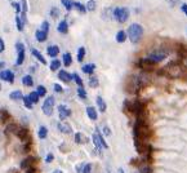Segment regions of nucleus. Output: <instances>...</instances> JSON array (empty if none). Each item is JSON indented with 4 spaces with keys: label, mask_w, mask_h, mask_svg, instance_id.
Masks as SVG:
<instances>
[{
    "label": "nucleus",
    "mask_w": 187,
    "mask_h": 173,
    "mask_svg": "<svg viewBox=\"0 0 187 173\" xmlns=\"http://www.w3.org/2000/svg\"><path fill=\"white\" fill-rule=\"evenodd\" d=\"M148 76L146 75H132L128 79V84H126V89L130 93H137L144 84H147Z\"/></svg>",
    "instance_id": "f257e3e1"
},
{
    "label": "nucleus",
    "mask_w": 187,
    "mask_h": 173,
    "mask_svg": "<svg viewBox=\"0 0 187 173\" xmlns=\"http://www.w3.org/2000/svg\"><path fill=\"white\" fill-rule=\"evenodd\" d=\"M143 36V27L139 23H132L128 29V38L133 44H137L141 41Z\"/></svg>",
    "instance_id": "f03ea898"
},
{
    "label": "nucleus",
    "mask_w": 187,
    "mask_h": 173,
    "mask_svg": "<svg viewBox=\"0 0 187 173\" xmlns=\"http://www.w3.org/2000/svg\"><path fill=\"white\" fill-rule=\"evenodd\" d=\"M164 72L171 77H180V76H182V68L178 63L171 62L164 67Z\"/></svg>",
    "instance_id": "7ed1b4c3"
},
{
    "label": "nucleus",
    "mask_w": 187,
    "mask_h": 173,
    "mask_svg": "<svg viewBox=\"0 0 187 173\" xmlns=\"http://www.w3.org/2000/svg\"><path fill=\"white\" fill-rule=\"evenodd\" d=\"M166 56H168V52L166 50H161V49H156V50H154V52H151V53L146 57L148 61H151L154 65H156V63H159V62H161V61H164V59L166 58Z\"/></svg>",
    "instance_id": "20e7f679"
},
{
    "label": "nucleus",
    "mask_w": 187,
    "mask_h": 173,
    "mask_svg": "<svg viewBox=\"0 0 187 173\" xmlns=\"http://www.w3.org/2000/svg\"><path fill=\"white\" fill-rule=\"evenodd\" d=\"M114 18L120 23L126 22L129 18V9L128 8H114Z\"/></svg>",
    "instance_id": "39448f33"
},
{
    "label": "nucleus",
    "mask_w": 187,
    "mask_h": 173,
    "mask_svg": "<svg viewBox=\"0 0 187 173\" xmlns=\"http://www.w3.org/2000/svg\"><path fill=\"white\" fill-rule=\"evenodd\" d=\"M54 103H56L54 97H52V96L47 97V100H45L44 103H43V106H41V110H43V114H44V115L50 116V115L53 114V111H54Z\"/></svg>",
    "instance_id": "423d86ee"
},
{
    "label": "nucleus",
    "mask_w": 187,
    "mask_h": 173,
    "mask_svg": "<svg viewBox=\"0 0 187 173\" xmlns=\"http://www.w3.org/2000/svg\"><path fill=\"white\" fill-rule=\"evenodd\" d=\"M17 137L20 138V140L25 143H29L31 142V134H30V131L27 128H25V127H20L18 129V132H17Z\"/></svg>",
    "instance_id": "0eeeda50"
},
{
    "label": "nucleus",
    "mask_w": 187,
    "mask_h": 173,
    "mask_svg": "<svg viewBox=\"0 0 187 173\" xmlns=\"http://www.w3.org/2000/svg\"><path fill=\"white\" fill-rule=\"evenodd\" d=\"M58 114H59V120H62V122H63L65 119H67L71 115V110L67 106H65V105H59L58 106Z\"/></svg>",
    "instance_id": "6e6552de"
},
{
    "label": "nucleus",
    "mask_w": 187,
    "mask_h": 173,
    "mask_svg": "<svg viewBox=\"0 0 187 173\" xmlns=\"http://www.w3.org/2000/svg\"><path fill=\"white\" fill-rule=\"evenodd\" d=\"M36 160H38V159H36L35 157H29V158H26V159H23L22 163H21V168H22L23 171H27V169H30V168L34 167V164H35Z\"/></svg>",
    "instance_id": "1a4fd4ad"
},
{
    "label": "nucleus",
    "mask_w": 187,
    "mask_h": 173,
    "mask_svg": "<svg viewBox=\"0 0 187 173\" xmlns=\"http://www.w3.org/2000/svg\"><path fill=\"white\" fill-rule=\"evenodd\" d=\"M57 127H58V129H59V131H61L63 134H71V133H72L71 125H70L69 123H66V122H59V123L57 124Z\"/></svg>",
    "instance_id": "9d476101"
},
{
    "label": "nucleus",
    "mask_w": 187,
    "mask_h": 173,
    "mask_svg": "<svg viewBox=\"0 0 187 173\" xmlns=\"http://www.w3.org/2000/svg\"><path fill=\"white\" fill-rule=\"evenodd\" d=\"M0 79L7 80L8 83H13L14 82V74L11 70H3L0 72Z\"/></svg>",
    "instance_id": "9b49d317"
},
{
    "label": "nucleus",
    "mask_w": 187,
    "mask_h": 173,
    "mask_svg": "<svg viewBox=\"0 0 187 173\" xmlns=\"http://www.w3.org/2000/svg\"><path fill=\"white\" fill-rule=\"evenodd\" d=\"M20 127H21V125L16 124V123L8 124V125L5 127V134H14V136H17V132H18Z\"/></svg>",
    "instance_id": "f8f14e48"
},
{
    "label": "nucleus",
    "mask_w": 187,
    "mask_h": 173,
    "mask_svg": "<svg viewBox=\"0 0 187 173\" xmlns=\"http://www.w3.org/2000/svg\"><path fill=\"white\" fill-rule=\"evenodd\" d=\"M58 77L61 79L63 83H70L71 80H72V75L71 74H69L66 70H61L58 72Z\"/></svg>",
    "instance_id": "ddd939ff"
},
{
    "label": "nucleus",
    "mask_w": 187,
    "mask_h": 173,
    "mask_svg": "<svg viewBox=\"0 0 187 173\" xmlns=\"http://www.w3.org/2000/svg\"><path fill=\"white\" fill-rule=\"evenodd\" d=\"M57 30L61 32V34H67L69 32V23H67V21L66 20H63V21H61L58 23V27H57Z\"/></svg>",
    "instance_id": "4468645a"
},
{
    "label": "nucleus",
    "mask_w": 187,
    "mask_h": 173,
    "mask_svg": "<svg viewBox=\"0 0 187 173\" xmlns=\"http://www.w3.org/2000/svg\"><path fill=\"white\" fill-rule=\"evenodd\" d=\"M87 115H88V118H89L90 120H97V118H98L97 110H96L94 107H93V106L87 107Z\"/></svg>",
    "instance_id": "2eb2a0df"
},
{
    "label": "nucleus",
    "mask_w": 187,
    "mask_h": 173,
    "mask_svg": "<svg viewBox=\"0 0 187 173\" xmlns=\"http://www.w3.org/2000/svg\"><path fill=\"white\" fill-rule=\"evenodd\" d=\"M81 70H83V72H85L88 75H92L93 72H94V70H96V65L94 63H87V65H84L81 67Z\"/></svg>",
    "instance_id": "dca6fc26"
},
{
    "label": "nucleus",
    "mask_w": 187,
    "mask_h": 173,
    "mask_svg": "<svg viewBox=\"0 0 187 173\" xmlns=\"http://www.w3.org/2000/svg\"><path fill=\"white\" fill-rule=\"evenodd\" d=\"M75 142H76V143H79V145H84V143H87V142H88V138L84 136L83 133L78 132V133H75Z\"/></svg>",
    "instance_id": "f3484780"
},
{
    "label": "nucleus",
    "mask_w": 187,
    "mask_h": 173,
    "mask_svg": "<svg viewBox=\"0 0 187 173\" xmlns=\"http://www.w3.org/2000/svg\"><path fill=\"white\" fill-rule=\"evenodd\" d=\"M96 102H97L98 110H99L101 112H105V111H106V109H107V105H106V102H105V100L102 98L101 96H98V97H97V100H96Z\"/></svg>",
    "instance_id": "a211bd4d"
},
{
    "label": "nucleus",
    "mask_w": 187,
    "mask_h": 173,
    "mask_svg": "<svg viewBox=\"0 0 187 173\" xmlns=\"http://www.w3.org/2000/svg\"><path fill=\"white\" fill-rule=\"evenodd\" d=\"M112 17H114V8H106L102 12V18L103 20H111Z\"/></svg>",
    "instance_id": "6ab92c4d"
},
{
    "label": "nucleus",
    "mask_w": 187,
    "mask_h": 173,
    "mask_svg": "<svg viewBox=\"0 0 187 173\" xmlns=\"http://www.w3.org/2000/svg\"><path fill=\"white\" fill-rule=\"evenodd\" d=\"M47 53H48V56H50V57H57V54L59 53V48H58L57 45H50V47H48V49H47Z\"/></svg>",
    "instance_id": "aec40b11"
},
{
    "label": "nucleus",
    "mask_w": 187,
    "mask_h": 173,
    "mask_svg": "<svg viewBox=\"0 0 187 173\" xmlns=\"http://www.w3.org/2000/svg\"><path fill=\"white\" fill-rule=\"evenodd\" d=\"M31 53H32V56H34V57H36V59H39V61H40L41 63H43V65H47V59L44 58V56L41 54L39 50L32 49V50H31Z\"/></svg>",
    "instance_id": "412c9836"
},
{
    "label": "nucleus",
    "mask_w": 187,
    "mask_h": 173,
    "mask_svg": "<svg viewBox=\"0 0 187 173\" xmlns=\"http://www.w3.org/2000/svg\"><path fill=\"white\" fill-rule=\"evenodd\" d=\"M47 36H48V34L44 32V31H41V30H38V31L35 32V38H36V40L40 41V43L45 41V40H47Z\"/></svg>",
    "instance_id": "4be33fe9"
},
{
    "label": "nucleus",
    "mask_w": 187,
    "mask_h": 173,
    "mask_svg": "<svg viewBox=\"0 0 187 173\" xmlns=\"http://www.w3.org/2000/svg\"><path fill=\"white\" fill-rule=\"evenodd\" d=\"M38 137L40 138V140H45V138L48 137V129H47V127L41 125V127L39 128V131H38Z\"/></svg>",
    "instance_id": "5701e85b"
},
{
    "label": "nucleus",
    "mask_w": 187,
    "mask_h": 173,
    "mask_svg": "<svg viewBox=\"0 0 187 173\" xmlns=\"http://www.w3.org/2000/svg\"><path fill=\"white\" fill-rule=\"evenodd\" d=\"M9 98L12 101H18V100H22L23 98V94L21 91H13L11 94H9Z\"/></svg>",
    "instance_id": "b1692460"
},
{
    "label": "nucleus",
    "mask_w": 187,
    "mask_h": 173,
    "mask_svg": "<svg viewBox=\"0 0 187 173\" xmlns=\"http://www.w3.org/2000/svg\"><path fill=\"white\" fill-rule=\"evenodd\" d=\"M71 63H72V56L70 52H66L63 54V65L66 67H69V66H71Z\"/></svg>",
    "instance_id": "393cba45"
},
{
    "label": "nucleus",
    "mask_w": 187,
    "mask_h": 173,
    "mask_svg": "<svg viewBox=\"0 0 187 173\" xmlns=\"http://www.w3.org/2000/svg\"><path fill=\"white\" fill-rule=\"evenodd\" d=\"M72 7H75V9H76V11H79L81 14H84V13L87 12L85 5H83V4L79 3V2H74V3H72Z\"/></svg>",
    "instance_id": "a878e982"
},
{
    "label": "nucleus",
    "mask_w": 187,
    "mask_h": 173,
    "mask_svg": "<svg viewBox=\"0 0 187 173\" xmlns=\"http://www.w3.org/2000/svg\"><path fill=\"white\" fill-rule=\"evenodd\" d=\"M92 140H93V143H94V146H96V149H97L98 151H101L102 146H101V142H99V137H98V133H97V132H96L92 136Z\"/></svg>",
    "instance_id": "bb28decb"
},
{
    "label": "nucleus",
    "mask_w": 187,
    "mask_h": 173,
    "mask_svg": "<svg viewBox=\"0 0 187 173\" xmlns=\"http://www.w3.org/2000/svg\"><path fill=\"white\" fill-rule=\"evenodd\" d=\"M125 40H126V32L123 31V30H120L116 34V41L117 43H124Z\"/></svg>",
    "instance_id": "cd10ccee"
},
{
    "label": "nucleus",
    "mask_w": 187,
    "mask_h": 173,
    "mask_svg": "<svg viewBox=\"0 0 187 173\" xmlns=\"http://www.w3.org/2000/svg\"><path fill=\"white\" fill-rule=\"evenodd\" d=\"M22 84L25 86H32L34 85V80H32V77L30 75H26V76H23L22 77Z\"/></svg>",
    "instance_id": "c85d7f7f"
},
{
    "label": "nucleus",
    "mask_w": 187,
    "mask_h": 173,
    "mask_svg": "<svg viewBox=\"0 0 187 173\" xmlns=\"http://www.w3.org/2000/svg\"><path fill=\"white\" fill-rule=\"evenodd\" d=\"M96 7H97V3H96V0H88V3H87V5H85L87 11H89V12H93V11H96Z\"/></svg>",
    "instance_id": "c756f323"
},
{
    "label": "nucleus",
    "mask_w": 187,
    "mask_h": 173,
    "mask_svg": "<svg viewBox=\"0 0 187 173\" xmlns=\"http://www.w3.org/2000/svg\"><path fill=\"white\" fill-rule=\"evenodd\" d=\"M99 85V80L97 76H90L89 77V86H92V88H97V86Z\"/></svg>",
    "instance_id": "7c9ffc66"
},
{
    "label": "nucleus",
    "mask_w": 187,
    "mask_h": 173,
    "mask_svg": "<svg viewBox=\"0 0 187 173\" xmlns=\"http://www.w3.org/2000/svg\"><path fill=\"white\" fill-rule=\"evenodd\" d=\"M36 93H38V96H39V97H44V96H47V89H45V86H43V85H38V86H36Z\"/></svg>",
    "instance_id": "2f4dec72"
},
{
    "label": "nucleus",
    "mask_w": 187,
    "mask_h": 173,
    "mask_svg": "<svg viewBox=\"0 0 187 173\" xmlns=\"http://www.w3.org/2000/svg\"><path fill=\"white\" fill-rule=\"evenodd\" d=\"M59 67H61V61H59V59H53L52 63H50V70L57 71Z\"/></svg>",
    "instance_id": "473e14b6"
},
{
    "label": "nucleus",
    "mask_w": 187,
    "mask_h": 173,
    "mask_svg": "<svg viewBox=\"0 0 187 173\" xmlns=\"http://www.w3.org/2000/svg\"><path fill=\"white\" fill-rule=\"evenodd\" d=\"M84 56H85V48L84 47H80L78 49V61L81 62L83 59H84Z\"/></svg>",
    "instance_id": "72a5a7b5"
},
{
    "label": "nucleus",
    "mask_w": 187,
    "mask_h": 173,
    "mask_svg": "<svg viewBox=\"0 0 187 173\" xmlns=\"http://www.w3.org/2000/svg\"><path fill=\"white\" fill-rule=\"evenodd\" d=\"M96 131H97V133H98V137H99V142H101V146H102V149H108V145H107V142L105 141L103 136H102V134L99 133V131H98V129H96Z\"/></svg>",
    "instance_id": "f704fd0d"
},
{
    "label": "nucleus",
    "mask_w": 187,
    "mask_h": 173,
    "mask_svg": "<svg viewBox=\"0 0 187 173\" xmlns=\"http://www.w3.org/2000/svg\"><path fill=\"white\" fill-rule=\"evenodd\" d=\"M23 61H25V50H21V52H18V57H17L16 63L20 66V65L23 63Z\"/></svg>",
    "instance_id": "c9c22d12"
},
{
    "label": "nucleus",
    "mask_w": 187,
    "mask_h": 173,
    "mask_svg": "<svg viewBox=\"0 0 187 173\" xmlns=\"http://www.w3.org/2000/svg\"><path fill=\"white\" fill-rule=\"evenodd\" d=\"M29 98H30V101H31L32 103H38L40 97L38 96V93H36V92H31V93L29 94Z\"/></svg>",
    "instance_id": "e433bc0d"
},
{
    "label": "nucleus",
    "mask_w": 187,
    "mask_h": 173,
    "mask_svg": "<svg viewBox=\"0 0 187 173\" xmlns=\"http://www.w3.org/2000/svg\"><path fill=\"white\" fill-rule=\"evenodd\" d=\"M78 96L81 100H87V92H85V89H84V86H79L78 88Z\"/></svg>",
    "instance_id": "4c0bfd02"
},
{
    "label": "nucleus",
    "mask_w": 187,
    "mask_h": 173,
    "mask_svg": "<svg viewBox=\"0 0 187 173\" xmlns=\"http://www.w3.org/2000/svg\"><path fill=\"white\" fill-rule=\"evenodd\" d=\"M61 3H62V5L66 8L67 11H71L72 8H74V7H72V3H74V2H71V0H61Z\"/></svg>",
    "instance_id": "58836bf2"
},
{
    "label": "nucleus",
    "mask_w": 187,
    "mask_h": 173,
    "mask_svg": "<svg viewBox=\"0 0 187 173\" xmlns=\"http://www.w3.org/2000/svg\"><path fill=\"white\" fill-rule=\"evenodd\" d=\"M72 79L75 80V83L78 84L79 86H83V85H84V83H83V80H81V77H80L78 74H76V72H75V74H72Z\"/></svg>",
    "instance_id": "ea45409f"
},
{
    "label": "nucleus",
    "mask_w": 187,
    "mask_h": 173,
    "mask_svg": "<svg viewBox=\"0 0 187 173\" xmlns=\"http://www.w3.org/2000/svg\"><path fill=\"white\" fill-rule=\"evenodd\" d=\"M58 16H59V9L57 7H52V9H50V17H52V18H57Z\"/></svg>",
    "instance_id": "a19ab883"
},
{
    "label": "nucleus",
    "mask_w": 187,
    "mask_h": 173,
    "mask_svg": "<svg viewBox=\"0 0 187 173\" xmlns=\"http://www.w3.org/2000/svg\"><path fill=\"white\" fill-rule=\"evenodd\" d=\"M22 100H23V103H25V106H26L27 109H30V110H31V109H32V106H34V103H32V102L30 101L29 96H26V97H23Z\"/></svg>",
    "instance_id": "79ce46f5"
},
{
    "label": "nucleus",
    "mask_w": 187,
    "mask_h": 173,
    "mask_svg": "<svg viewBox=\"0 0 187 173\" xmlns=\"http://www.w3.org/2000/svg\"><path fill=\"white\" fill-rule=\"evenodd\" d=\"M16 23H17V30L22 31V30H23V23H22V21H21V18H20L18 16L16 17Z\"/></svg>",
    "instance_id": "37998d69"
},
{
    "label": "nucleus",
    "mask_w": 187,
    "mask_h": 173,
    "mask_svg": "<svg viewBox=\"0 0 187 173\" xmlns=\"http://www.w3.org/2000/svg\"><path fill=\"white\" fill-rule=\"evenodd\" d=\"M9 114H8V111L7 110H3L2 111V115H0V120H3V122H5L7 119H9Z\"/></svg>",
    "instance_id": "c03bdc74"
},
{
    "label": "nucleus",
    "mask_w": 187,
    "mask_h": 173,
    "mask_svg": "<svg viewBox=\"0 0 187 173\" xmlns=\"http://www.w3.org/2000/svg\"><path fill=\"white\" fill-rule=\"evenodd\" d=\"M41 31L48 34V31H49V22L48 21H44L43 23H41Z\"/></svg>",
    "instance_id": "a18cd8bd"
},
{
    "label": "nucleus",
    "mask_w": 187,
    "mask_h": 173,
    "mask_svg": "<svg viewBox=\"0 0 187 173\" xmlns=\"http://www.w3.org/2000/svg\"><path fill=\"white\" fill-rule=\"evenodd\" d=\"M90 172H92V164L88 163V164H85V166H84L81 173H90Z\"/></svg>",
    "instance_id": "49530a36"
},
{
    "label": "nucleus",
    "mask_w": 187,
    "mask_h": 173,
    "mask_svg": "<svg viewBox=\"0 0 187 173\" xmlns=\"http://www.w3.org/2000/svg\"><path fill=\"white\" fill-rule=\"evenodd\" d=\"M12 7L14 8V11H16L17 13H20V12H21V4H20V3L13 2V3H12Z\"/></svg>",
    "instance_id": "de8ad7c7"
},
{
    "label": "nucleus",
    "mask_w": 187,
    "mask_h": 173,
    "mask_svg": "<svg viewBox=\"0 0 187 173\" xmlns=\"http://www.w3.org/2000/svg\"><path fill=\"white\" fill-rule=\"evenodd\" d=\"M53 89H54V92H57V93H61L62 91H63V88H62V86L61 85H59V84H53Z\"/></svg>",
    "instance_id": "09e8293b"
},
{
    "label": "nucleus",
    "mask_w": 187,
    "mask_h": 173,
    "mask_svg": "<svg viewBox=\"0 0 187 173\" xmlns=\"http://www.w3.org/2000/svg\"><path fill=\"white\" fill-rule=\"evenodd\" d=\"M53 160H54V155L49 152V154L47 155V157H45V163H52Z\"/></svg>",
    "instance_id": "8fccbe9b"
},
{
    "label": "nucleus",
    "mask_w": 187,
    "mask_h": 173,
    "mask_svg": "<svg viewBox=\"0 0 187 173\" xmlns=\"http://www.w3.org/2000/svg\"><path fill=\"white\" fill-rule=\"evenodd\" d=\"M141 173H151V168L148 166H142L141 167Z\"/></svg>",
    "instance_id": "3c124183"
},
{
    "label": "nucleus",
    "mask_w": 187,
    "mask_h": 173,
    "mask_svg": "<svg viewBox=\"0 0 187 173\" xmlns=\"http://www.w3.org/2000/svg\"><path fill=\"white\" fill-rule=\"evenodd\" d=\"M16 50H17V52L25 50V45L22 44V43H17V44H16Z\"/></svg>",
    "instance_id": "603ef678"
},
{
    "label": "nucleus",
    "mask_w": 187,
    "mask_h": 173,
    "mask_svg": "<svg viewBox=\"0 0 187 173\" xmlns=\"http://www.w3.org/2000/svg\"><path fill=\"white\" fill-rule=\"evenodd\" d=\"M4 48H5V45H4V41H3V39L0 38V53L4 50Z\"/></svg>",
    "instance_id": "864d4df0"
},
{
    "label": "nucleus",
    "mask_w": 187,
    "mask_h": 173,
    "mask_svg": "<svg viewBox=\"0 0 187 173\" xmlns=\"http://www.w3.org/2000/svg\"><path fill=\"white\" fill-rule=\"evenodd\" d=\"M181 9H182V12L187 16V4H182V7H181Z\"/></svg>",
    "instance_id": "5fc2aeb1"
},
{
    "label": "nucleus",
    "mask_w": 187,
    "mask_h": 173,
    "mask_svg": "<svg viewBox=\"0 0 187 173\" xmlns=\"http://www.w3.org/2000/svg\"><path fill=\"white\" fill-rule=\"evenodd\" d=\"M103 131H105V134H106V136H110V134H111V131H110V128H108V127H105Z\"/></svg>",
    "instance_id": "6e6d98bb"
},
{
    "label": "nucleus",
    "mask_w": 187,
    "mask_h": 173,
    "mask_svg": "<svg viewBox=\"0 0 187 173\" xmlns=\"http://www.w3.org/2000/svg\"><path fill=\"white\" fill-rule=\"evenodd\" d=\"M54 173H63L61 169H57V171H54Z\"/></svg>",
    "instance_id": "4d7b16f0"
},
{
    "label": "nucleus",
    "mask_w": 187,
    "mask_h": 173,
    "mask_svg": "<svg viewBox=\"0 0 187 173\" xmlns=\"http://www.w3.org/2000/svg\"><path fill=\"white\" fill-rule=\"evenodd\" d=\"M119 172H120V173H123V169H119Z\"/></svg>",
    "instance_id": "13d9d810"
},
{
    "label": "nucleus",
    "mask_w": 187,
    "mask_h": 173,
    "mask_svg": "<svg viewBox=\"0 0 187 173\" xmlns=\"http://www.w3.org/2000/svg\"><path fill=\"white\" fill-rule=\"evenodd\" d=\"M0 91H2V84H0Z\"/></svg>",
    "instance_id": "bf43d9fd"
}]
</instances>
